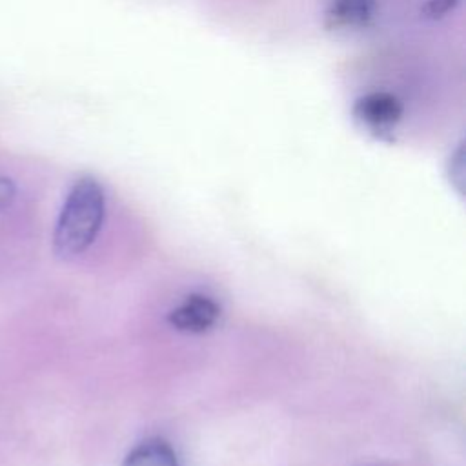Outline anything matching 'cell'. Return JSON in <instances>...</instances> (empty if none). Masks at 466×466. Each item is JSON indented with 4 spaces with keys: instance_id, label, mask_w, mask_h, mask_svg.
<instances>
[{
    "instance_id": "6da1fadb",
    "label": "cell",
    "mask_w": 466,
    "mask_h": 466,
    "mask_svg": "<svg viewBox=\"0 0 466 466\" xmlns=\"http://www.w3.org/2000/svg\"><path fill=\"white\" fill-rule=\"evenodd\" d=\"M104 213L106 197L102 186L91 177L76 180L56 220L55 253L62 258H71L87 249L102 228Z\"/></svg>"
},
{
    "instance_id": "7a4b0ae2",
    "label": "cell",
    "mask_w": 466,
    "mask_h": 466,
    "mask_svg": "<svg viewBox=\"0 0 466 466\" xmlns=\"http://www.w3.org/2000/svg\"><path fill=\"white\" fill-rule=\"evenodd\" d=\"M402 116L400 100L386 91L366 93L353 104V118L375 137L386 138Z\"/></svg>"
},
{
    "instance_id": "3957f363",
    "label": "cell",
    "mask_w": 466,
    "mask_h": 466,
    "mask_svg": "<svg viewBox=\"0 0 466 466\" xmlns=\"http://www.w3.org/2000/svg\"><path fill=\"white\" fill-rule=\"evenodd\" d=\"M218 306L204 295H189L167 315L169 324L184 333H204L218 319Z\"/></svg>"
},
{
    "instance_id": "277c9868",
    "label": "cell",
    "mask_w": 466,
    "mask_h": 466,
    "mask_svg": "<svg viewBox=\"0 0 466 466\" xmlns=\"http://www.w3.org/2000/svg\"><path fill=\"white\" fill-rule=\"evenodd\" d=\"M375 13V0H331L324 24L331 31H355L366 27Z\"/></svg>"
},
{
    "instance_id": "5b68a950",
    "label": "cell",
    "mask_w": 466,
    "mask_h": 466,
    "mask_svg": "<svg viewBox=\"0 0 466 466\" xmlns=\"http://www.w3.org/2000/svg\"><path fill=\"white\" fill-rule=\"evenodd\" d=\"M124 466H178V461L166 441L147 439L127 453Z\"/></svg>"
},
{
    "instance_id": "8992f818",
    "label": "cell",
    "mask_w": 466,
    "mask_h": 466,
    "mask_svg": "<svg viewBox=\"0 0 466 466\" xmlns=\"http://www.w3.org/2000/svg\"><path fill=\"white\" fill-rule=\"evenodd\" d=\"M459 4L461 0H426L420 7V15L428 20H439L453 11Z\"/></svg>"
},
{
    "instance_id": "52a82bcc",
    "label": "cell",
    "mask_w": 466,
    "mask_h": 466,
    "mask_svg": "<svg viewBox=\"0 0 466 466\" xmlns=\"http://www.w3.org/2000/svg\"><path fill=\"white\" fill-rule=\"evenodd\" d=\"M448 173H450L451 184L462 193V187H464V146L462 144L451 155L448 164Z\"/></svg>"
},
{
    "instance_id": "ba28073f",
    "label": "cell",
    "mask_w": 466,
    "mask_h": 466,
    "mask_svg": "<svg viewBox=\"0 0 466 466\" xmlns=\"http://www.w3.org/2000/svg\"><path fill=\"white\" fill-rule=\"evenodd\" d=\"M15 200V184L5 178V177H0V211L7 209Z\"/></svg>"
}]
</instances>
